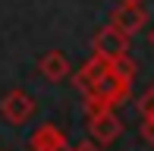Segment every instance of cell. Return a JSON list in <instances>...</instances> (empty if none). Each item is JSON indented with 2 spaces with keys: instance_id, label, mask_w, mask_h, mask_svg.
I'll return each mask as SVG.
<instances>
[{
  "instance_id": "obj_1",
  "label": "cell",
  "mask_w": 154,
  "mask_h": 151,
  "mask_svg": "<svg viewBox=\"0 0 154 151\" xmlns=\"http://www.w3.org/2000/svg\"><path fill=\"white\" fill-rule=\"evenodd\" d=\"M91 47H94V57H97V60H104V63H110V66L129 57V54H126V51H129V38L120 35L113 25H104V29L94 35Z\"/></svg>"
},
{
  "instance_id": "obj_2",
  "label": "cell",
  "mask_w": 154,
  "mask_h": 151,
  "mask_svg": "<svg viewBox=\"0 0 154 151\" xmlns=\"http://www.w3.org/2000/svg\"><path fill=\"white\" fill-rule=\"evenodd\" d=\"M0 113H3V120H10L13 126H22V123H29L32 113H35V101H32V94H25L22 88H13V91H6L3 101H0Z\"/></svg>"
},
{
  "instance_id": "obj_3",
  "label": "cell",
  "mask_w": 154,
  "mask_h": 151,
  "mask_svg": "<svg viewBox=\"0 0 154 151\" xmlns=\"http://www.w3.org/2000/svg\"><path fill=\"white\" fill-rule=\"evenodd\" d=\"M145 22H148V13L142 10V3H120L110 13V25H113L120 35H126V38H132Z\"/></svg>"
},
{
  "instance_id": "obj_4",
  "label": "cell",
  "mask_w": 154,
  "mask_h": 151,
  "mask_svg": "<svg viewBox=\"0 0 154 151\" xmlns=\"http://www.w3.org/2000/svg\"><path fill=\"white\" fill-rule=\"evenodd\" d=\"M29 148L32 151H66V135H63L54 123H44V126H38L32 132Z\"/></svg>"
},
{
  "instance_id": "obj_5",
  "label": "cell",
  "mask_w": 154,
  "mask_h": 151,
  "mask_svg": "<svg viewBox=\"0 0 154 151\" xmlns=\"http://www.w3.org/2000/svg\"><path fill=\"white\" fill-rule=\"evenodd\" d=\"M88 129H91V135H94V145H110V142L123 132V123H120V116L113 110H107V113L91 116V126Z\"/></svg>"
},
{
  "instance_id": "obj_6",
  "label": "cell",
  "mask_w": 154,
  "mask_h": 151,
  "mask_svg": "<svg viewBox=\"0 0 154 151\" xmlns=\"http://www.w3.org/2000/svg\"><path fill=\"white\" fill-rule=\"evenodd\" d=\"M107 69H110V63H104V60L91 57V60H88V63L79 69V72H75V85H79L85 94H88V91H94V85L104 79V72H107Z\"/></svg>"
},
{
  "instance_id": "obj_7",
  "label": "cell",
  "mask_w": 154,
  "mask_h": 151,
  "mask_svg": "<svg viewBox=\"0 0 154 151\" xmlns=\"http://www.w3.org/2000/svg\"><path fill=\"white\" fill-rule=\"evenodd\" d=\"M38 69L44 79H51V82H60V79H66L69 76V60L63 57L60 51H47L44 57L38 60Z\"/></svg>"
},
{
  "instance_id": "obj_8",
  "label": "cell",
  "mask_w": 154,
  "mask_h": 151,
  "mask_svg": "<svg viewBox=\"0 0 154 151\" xmlns=\"http://www.w3.org/2000/svg\"><path fill=\"white\" fill-rule=\"evenodd\" d=\"M69 151H101V148H97L94 142H79V145H72Z\"/></svg>"
},
{
  "instance_id": "obj_9",
  "label": "cell",
  "mask_w": 154,
  "mask_h": 151,
  "mask_svg": "<svg viewBox=\"0 0 154 151\" xmlns=\"http://www.w3.org/2000/svg\"><path fill=\"white\" fill-rule=\"evenodd\" d=\"M123 3H138V0H123Z\"/></svg>"
},
{
  "instance_id": "obj_10",
  "label": "cell",
  "mask_w": 154,
  "mask_h": 151,
  "mask_svg": "<svg viewBox=\"0 0 154 151\" xmlns=\"http://www.w3.org/2000/svg\"><path fill=\"white\" fill-rule=\"evenodd\" d=\"M151 44H154V29H151Z\"/></svg>"
},
{
  "instance_id": "obj_11",
  "label": "cell",
  "mask_w": 154,
  "mask_h": 151,
  "mask_svg": "<svg viewBox=\"0 0 154 151\" xmlns=\"http://www.w3.org/2000/svg\"><path fill=\"white\" fill-rule=\"evenodd\" d=\"M0 151H3V148H0Z\"/></svg>"
},
{
  "instance_id": "obj_12",
  "label": "cell",
  "mask_w": 154,
  "mask_h": 151,
  "mask_svg": "<svg viewBox=\"0 0 154 151\" xmlns=\"http://www.w3.org/2000/svg\"><path fill=\"white\" fill-rule=\"evenodd\" d=\"M66 151H69V148H66Z\"/></svg>"
}]
</instances>
